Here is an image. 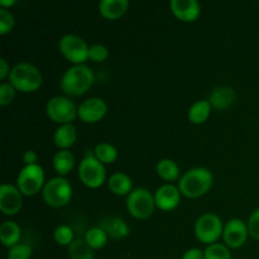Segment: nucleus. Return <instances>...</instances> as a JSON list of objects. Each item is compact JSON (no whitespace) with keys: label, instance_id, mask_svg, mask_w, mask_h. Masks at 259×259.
Wrapping results in <instances>:
<instances>
[{"label":"nucleus","instance_id":"f257e3e1","mask_svg":"<svg viewBox=\"0 0 259 259\" xmlns=\"http://www.w3.org/2000/svg\"><path fill=\"white\" fill-rule=\"evenodd\" d=\"M95 75L88 65H72L63 72L60 88L67 96H81L94 85Z\"/></svg>","mask_w":259,"mask_h":259},{"label":"nucleus","instance_id":"f03ea898","mask_svg":"<svg viewBox=\"0 0 259 259\" xmlns=\"http://www.w3.org/2000/svg\"><path fill=\"white\" fill-rule=\"evenodd\" d=\"M214 176L206 167H194L185 172L179 180V189L184 196L197 199L211 189Z\"/></svg>","mask_w":259,"mask_h":259},{"label":"nucleus","instance_id":"7ed1b4c3","mask_svg":"<svg viewBox=\"0 0 259 259\" xmlns=\"http://www.w3.org/2000/svg\"><path fill=\"white\" fill-rule=\"evenodd\" d=\"M9 83L22 93H34L42 86L43 76L39 68L29 62L17 63L9 75Z\"/></svg>","mask_w":259,"mask_h":259},{"label":"nucleus","instance_id":"20e7f679","mask_svg":"<svg viewBox=\"0 0 259 259\" xmlns=\"http://www.w3.org/2000/svg\"><path fill=\"white\" fill-rule=\"evenodd\" d=\"M78 177L89 189H99L106 179L104 163H101L94 154V149H86L83 158L78 164Z\"/></svg>","mask_w":259,"mask_h":259},{"label":"nucleus","instance_id":"39448f33","mask_svg":"<svg viewBox=\"0 0 259 259\" xmlns=\"http://www.w3.org/2000/svg\"><path fill=\"white\" fill-rule=\"evenodd\" d=\"M42 197L51 207H62L72 197V186L65 177H53L46 182L42 190Z\"/></svg>","mask_w":259,"mask_h":259},{"label":"nucleus","instance_id":"423d86ee","mask_svg":"<svg viewBox=\"0 0 259 259\" xmlns=\"http://www.w3.org/2000/svg\"><path fill=\"white\" fill-rule=\"evenodd\" d=\"M194 230L195 235L200 242L210 245L217 243L219 238L223 237L224 225L219 215L214 212H205L197 218Z\"/></svg>","mask_w":259,"mask_h":259},{"label":"nucleus","instance_id":"0eeeda50","mask_svg":"<svg viewBox=\"0 0 259 259\" xmlns=\"http://www.w3.org/2000/svg\"><path fill=\"white\" fill-rule=\"evenodd\" d=\"M126 210L136 219H147L156 207L154 195L144 187H137L126 196Z\"/></svg>","mask_w":259,"mask_h":259},{"label":"nucleus","instance_id":"6e6552de","mask_svg":"<svg viewBox=\"0 0 259 259\" xmlns=\"http://www.w3.org/2000/svg\"><path fill=\"white\" fill-rule=\"evenodd\" d=\"M45 185V171L38 163L25 164L17 176V187L24 196H34Z\"/></svg>","mask_w":259,"mask_h":259},{"label":"nucleus","instance_id":"1a4fd4ad","mask_svg":"<svg viewBox=\"0 0 259 259\" xmlns=\"http://www.w3.org/2000/svg\"><path fill=\"white\" fill-rule=\"evenodd\" d=\"M58 50L73 65H83L89 60L90 46L80 35L67 33L58 40Z\"/></svg>","mask_w":259,"mask_h":259},{"label":"nucleus","instance_id":"9d476101","mask_svg":"<svg viewBox=\"0 0 259 259\" xmlns=\"http://www.w3.org/2000/svg\"><path fill=\"white\" fill-rule=\"evenodd\" d=\"M46 114L51 120L62 125L75 120L77 116V106L67 96H53L46 105Z\"/></svg>","mask_w":259,"mask_h":259},{"label":"nucleus","instance_id":"9b49d317","mask_svg":"<svg viewBox=\"0 0 259 259\" xmlns=\"http://www.w3.org/2000/svg\"><path fill=\"white\" fill-rule=\"evenodd\" d=\"M248 235H249L248 225L239 218H233L224 224L223 239L228 248L238 249V248L243 247L247 242Z\"/></svg>","mask_w":259,"mask_h":259},{"label":"nucleus","instance_id":"f8f14e48","mask_svg":"<svg viewBox=\"0 0 259 259\" xmlns=\"http://www.w3.org/2000/svg\"><path fill=\"white\" fill-rule=\"evenodd\" d=\"M23 206V194L12 184L0 186V210L7 217L18 214Z\"/></svg>","mask_w":259,"mask_h":259},{"label":"nucleus","instance_id":"ddd939ff","mask_svg":"<svg viewBox=\"0 0 259 259\" xmlns=\"http://www.w3.org/2000/svg\"><path fill=\"white\" fill-rule=\"evenodd\" d=\"M108 113V105L100 98H89L77 106V116L81 121L94 124L100 121Z\"/></svg>","mask_w":259,"mask_h":259},{"label":"nucleus","instance_id":"4468645a","mask_svg":"<svg viewBox=\"0 0 259 259\" xmlns=\"http://www.w3.org/2000/svg\"><path fill=\"white\" fill-rule=\"evenodd\" d=\"M154 201L156 206L162 211H171L179 206L181 201V191L179 186L172 184H164L159 186L154 192Z\"/></svg>","mask_w":259,"mask_h":259},{"label":"nucleus","instance_id":"2eb2a0df","mask_svg":"<svg viewBox=\"0 0 259 259\" xmlns=\"http://www.w3.org/2000/svg\"><path fill=\"white\" fill-rule=\"evenodd\" d=\"M169 8L177 19L186 23L195 22L201 13V5L197 0H171Z\"/></svg>","mask_w":259,"mask_h":259},{"label":"nucleus","instance_id":"dca6fc26","mask_svg":"<svg viewBox=\"0 0 259 259\" xmlns=\"http://www.w3.org/2000/svg\"><path fill=\"white\" fill-rule=\"evenodd\" d=\"M207 100L210 101L212 108L223 110V109H228L235 103L237 94H235L234 89L229 88V86H220L210 94V98Z\"/></svg>","mask_w":259,"mask_h":259},{"label":"nucleus","instance_id":"f3484780","mask_svg":"<svg viewBox=\"0 0 259 259\" xmlns=\"http://www.w3.org/2000/svg\"><path fill=\"white\" fill-rule=\"evenodd\" d=\"M129 8L128 0H101L99 13L109 20H115L125 14Z\"/></svg>","mask_w":259,"mask_h":259},{"label":"nucleus","instance_id":"a211bd4d","mask_svg":"<svg viewBox=\"0 0 259 259\" xmlns=\"http://www.w3.org/2000/svg\"><path fill=\"white\" fill-rule=\"evenodd\" d=\"M77 139V131L72 123L62 124L53 133V142L60 149H68Z\"/></svg>","mask_w":259,"mask_h":259},{"label":"nucleus","instance_id":"6ab92c4d","mask_svg":"<svg viewBox=\"0 0 259 259\" xmlns=\"http://www.w3.org/2000/svg\"><path fill=\"white\" fill-rule=\"evenodd\" d=\"M108 186L113 194L118 196H128L133 191V181L128 174L115 172L108 180Z\"/></svg>","mask_w":259,"mask_h":259},{"label":"nucleus","instance_id":"aec40b11","mask_svg":"<svg viewBox=\"0 0 259 259\" xmlns=\"http://www.w3.org/2000/svg\"><path fill=\"white\" fill-rule=\"evenodd\" d=\"M20 235H22L20 227L13 220H5L0 225V240L8 249L19 244Z\"/></svg>","mask_w":259,"mask_h":259},{"label":"nucleus","instance_id":"412c9836","mask_svg":"<svg viewBox=\"0 0 259 259\" xmlns=\"http://www.w3.org/2000/svg\"><path fill=\"white\" fill-rule=\"evenodd\" d=\"M53 168L57 172L58 176L63 177L72 171L75 166V156L68 149H60L53 156Z\"/></svg>","mask_w":259,"mask_h":259},{"label":"nucleus","instance_id":"4be33fe9","mask_svg":"<svg viewBox=\"0 0 259 259\" xmlns=\"http://www.w3.org/2000/svg\"><path fill=\"white\" fill-rule=\"evenodd\" d=\"M100 228H103L106 232V234L110 235L111 238L115 239H120V238L128 237L129 234V227L123 219L116 217L106 218L103 220Z\"/></svg>","mask_w":259,"mask_h":259},{"label":"nucleus","instance_id":"5701e85b","mask_svg":"<svg viewBox=\"0 0 259 259\" xmlns=\"http://www.w3.org/2000/svg\"><path fill=\"white\" fill-rule=\"evenodd\" d=\"M211 104L209 100H199L191 105L189 109V120L192 124H202L209 119L210 113H211Z\"/></svg>","mask_w":259,"mask_h":259},{"label":"nucleus","instance_id":"b1692460","mask_svg":"<svg viewBox=\"0 0 259 259\" xmlns=\"http://www.w3.org/2000/svg\"><path fill=\"white\" fill-rule=\"evenodd\" d=\"M157 175L164 181H176L180 180V167L174 159L171 158H162L159 159L156 166Z\"/></svg>","mask_w":259,"mask_h":259},{"label":"nucleus","instance_id":"393cba45","mask_svg":"<svg viewBox=\"0 0 259 259\" xmlns=\"http://www.w3.org/2000/svg\"><path fill=\"white\" fill-rule=\"evenodd\" d=\"M70 259H95L94 249L85 242V239H75L68 245Z\"/></svg>","mask_w":259,"mask_h":259},{"label":"nucleus","instance_id":"a878e982","mask_svg":"<svg viewBox=\"0 0 259 259\" xmlns=\"http://www.w3.org/2000/svg\"><path fill=\"white\" fill-rule=\"evenodd\" d=\"M108 237L109 235L106 234L105 230L100 227H94L90 228L88 232L85 233V242L93 248L94 250L96 249H101L106 245L108 243Z\"/></svg>","mask_w":259,"mask_h":259},{"label":"nucleus","instance_id":"bb28decb","mask_svg":"<svg viewBox=\"0 0 259 259\" xmlns=\"http://www.w3.org/2000/svg\"><path fill=\"white\" fill-rule=\"evenodd\" d=\"M94 154L101 163L109 164L115 162V159L118 158V149L113 144L103 142V143L96 144L94 148Z\"/></svg>","mask_w":259,"mask_h":259},{"label":"nucleus","instance_id":"cd10ccee","mask_svg":"<svg viewBox=\"0 0 259 259\" xmlns=\"http://www.w3.org/2000/svg\"><path fill=\"white\" fill-rule=\"evenodd\" d=\"M204 259H232V253L225 244L214 243L205 248Z\"/></svg>","mask_w":259,"mask_h":259},{"label":"nucleus","instance_id":"c85d7f7f","mask_svg":"<svg viewBox=\"0 0 259 259\" xmlns=\"http://www.w3.org/2000/svg\"><path fill=\"white\" fill-rule=\"evenodd\" d=\"M53 238L57 244L65 245V247H68L75 240L72 229L68 225H58L53 232Z\"/></svg>","mask_w":259,"mask_h":259},{"label":"nucleus","instance_id":"c756f323","mask_svg":"<svg viewBox=\"0 0 259 259\" xmlns=\"http://www.w3.org/2000/svg\"><path fill=\"white\" fill-rule=\"evenodd\" d=\"M33 249L30 245L19 243L8 250V259H29L32 257Z\"/></svg>","mask_w":259,"mask_h":259},{"label":"nucleus","instance_id":"7c9ffc66","mask_svg":"<svg viewBox=\"0 0 259 259\" xmlns=\"http://www.w3.org/2000/svg\"><path fill=\"white\" fill-rule=\"evenodd\" d=\"M109 57V50L106 46L101 45V43H95V45L90 46L89 50V60L94 61V62H103Z\"/></svg>","mask_w":259,"mask_h":259},{"label":"nucleus","instance_id":"2f4dec72","mask_svg":"<svg viewBox=\"0 0 259 259\" xmlns=\"http://www.w3.org/2000/svg\"><path fill=\"white\" fill-rule=\"evenodd\" d=\"M14 15L8 9L0 8V34L4 35L9 33L14 27Z\"/></svg>","mask_w":259,"mask_h":259},{"label":"nucleus","instance_id":"473e14b6","mask_svg":"<svg viewBox=\"0 0 259 259\" xmlns=\"http://www.w3.org/2000/svg\"><path fill=\"white\" fill-rule=\"evenodd\" d=\"M17 90L9 82H3L0 85V105L7 106L14 100V96Z\"/></svg>","mask_w":259,"mask_h":259},{"label":"nucleus","instance_id":"72a5a7b5","mask_svg":"<svg viewBox=\"0 0 259 259\" xmlns=\"http://www.w3.org/2000/svg\"><path fill=\"white\" fill-rule=\"evenodd\" d=\"M247 225L250 237H252L253 239L259 240V207L249 215Z\"/></svg>","mask_w":259,"mask_h":259},{"label":"nucleus","instance_id":"f704fd0d","mask_svg":"<svg viewBox=\"0 0 259 259\" xmlns=\"http://www.w3.org/2000/svg\"><path fill=\"white\" fill-rule=\"evenodd\" d=\"M182 259H204V250L200 248H191L184 253Z\"/></svg>","mask_w":259,"mask_h":259},{"label":"nucleus","instance_id":"c9c22d12","mask_svg":"<svg viewBox=\"0 0 259 259\" xmlns=\"http://www.w3.org/2000/svg\"><path fill=\"white\" fill-rule=\"evenodd\" d=\"M38 154L33 149H28L23 153V162L25 164H37Z\"/></svg>","mask_w":259,"mask_h":259},{"label":"nucleus","instance_id":"e433bc0d","mask_svg":"<svg viewBox=\"0 0 259 259\" xmlns=\"http://www.w3.org/2000/svg\"><path fill=\"white\" fill-rule=\"evenodd\" d=\"M10 67L9 63L5 58H0V80H5L7 77H9L10 75Z\"/></svg>","mask_w":259,"mask_h":259},{"label":"nucleus","instance_id":"4c0bfd02","mask_svg":"<svg viewBox=\"0 0 259 259\" xmlns=\"http://www.w3.org/2000/svg\"><path fill=\"white\" fill-rule=\"evenodd\" d=\"M17 4V0H0V8L8 9V7H13Z\"/></svg>","mask_w":259,"mask_h":259}]
</instances>
